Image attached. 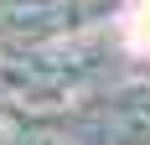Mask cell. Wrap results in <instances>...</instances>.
<instances>
[{
    "instance_id": "obj_1",
    "label": "cell",
    "mask_w": 150,
    "mask_h": 145,
    "mask_svg": "<svg viewBox=\"0 0 150 145\" xmlns=\"http://www.w3.org/2000/svg\"><path fill=\"white\" fill-rule=\"evenodd\" d=\"M124 36H129V47L150 52V0H135V11H129V26H124Z\"/></svg>"
}]
</instances>
